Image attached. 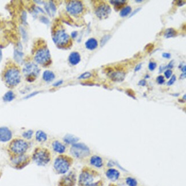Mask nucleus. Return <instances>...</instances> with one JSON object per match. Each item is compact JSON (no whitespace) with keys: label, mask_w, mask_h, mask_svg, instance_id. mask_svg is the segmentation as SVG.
Returning a JSON list of instances; mask_svg holds the SVG:
<instances>
[{"label":"nucleus","mask_w":186,"mask_h":186,"mask_svg":"<svg viewBox=\"0 0 186 186\" xmlns=\"http://www.w3.org/2000/svg\"><path fill=\"white\" fill-rule=\"evenodd\" d=\"M32 158L37 165L45 166L50 160V153L46 148H37L34 149Z\"/></svg>","instance_id":"f257e3e1"},{"label":"nucleus","mask_w":186,"mask_h":186,"mask_svg":"<svg viewBox=\"0 0 186 186\" xmlns=\"http://www.w3.org/2000/svg\"><path fill=\"white\" fill-rule=\"evenodd\" d=\"M4 80L9 86H17L21 81V74L19 69L15 67H11L7 69L4 74Z\"/></svg>","instance_id":"f03ea898"},{"label":"nucleus","mask_w":186,"mask_h":186,"mask_svg":"<svg viewBox=\"0 0 186 186\" xmlns=\"http://www.w3.org/2000/svg\"><path fill=\"white\" fill-rule=\"evenodd\" d=\"M28 148L29 144L27 142L21 138L14 139L9 144V150L15 156L23 155Z\"/></svg>","instance_id":"7ed1b4c3"},{"label":"nucleus","mask_w":186,"mask_h":186,"mask_svg":"<svg viewBox=\"0 0 186 186\" xmlns=\"http://www.w3.org/2000/svg\"><path fill=\"white\" fill-rule=\"evenodd\" d=\"M40 69L38 66L33 62H29L24 66L22 72L29 82L34 81L38 77Z\"/></svg>","instance_id":"20e7f679"},{"label":"nucleus","mask_w":186,"mask_h":186,"mask_svg":"<svg viewBox=\"0 0 186 186\" xmlns=\"http://www.w3.org/2000/svg\"><path fill=\"white\" fill-rule=\"evenodd\" d=\"M70 165V160L68 157L60 156L57 157L54 161V168L58 173L64 174L68 171Z\"/></svg>","instance_id":"39448f33"},{"label":"nucleus","mask_w":186,"mask_h":186,"mask_svg":"<svg viewBox=\"0 0 186 186\" xmlns=\"http://www.w3.org/2000/svg\"><path fill=\"white\" fill-rule=\"evenodd\" d=\"M72 155L77 158H83L90 154L89 148L82 143H75L73 144L70 148Z\"/></svg>","instance_id":"423d86ee"},{"label":"nucleus","mask_w":186,"mask_h":186,"mask_svg":"<svg viewBox=\"0 0 186 186\" xmlns=\"http://www.w3.org/2000/svg\"><path fill=\"white\" fill-rule=\"evenodd\" d=\"M53 41L59 48L67 46L70 41L69 35L63 30H59L55 32L53 37Z\"/></svg>","instance_id":"0eeeda50"},{"label":"nucleus","mask_w":186,"mask_h":186,"mask_svg":"<svg viewBox=\"0 0 186 186\" xmlns=\"http://www.w3.org/2000/svg\"><path fill=\"white\" fill-rule=\"evenodd\" d=\"M51 56L49 50L45 48L39 49L34 56V60L41 65H48L50 62Z\"/></svg>","instance_id":"6e6552de"},{"label":"nucleus","mask_w":186,"mask_h":186,"mask_svg":"<svg viewBox=\"0 0 186 186\" xmlns=\"http://www.w3.org/2000/svg\"><path fill=\"white\" fill-rule=\"evenodd\" d=\"M79 184L81 186H99V182H94V176L89 171H84L79 177Z\"/></svg>","instance_id":"1a4fd4ad"},{"label":"nucleus","mask_w":186,"mask_h":186,"mask_svg":"<svg viewBox=\"0 0 186 186\" xmlns=\"http://www.w3.org/2000/svg\"><path fill=\"white\" fill-rule=\"evenodd\" d=\"M66 9L70 14L76 15L81 14L82 12L84 10V6L81 1H70L67 3Z\"/></svg>","instance_id":"9d476101"},{"label":"nucleus","mask_w":186,"mask_h":186,"mask_svg":"<svg viewBox=\"0 0 186 186\" xmlns=\"http://www.w3.org/2000/svg\"><path fill=\"white\" fill-rule=\"evenodd\" d=\"M110 7L108 4L104 3L99 5L95 11L96 15L98 18L101 19L106 18L110 14Z\"/></svg>","instance_id":"9b49d317"},{"label":"nucleus","mask_w":186,"mask_h":186,"mask_svg":"<svg viewBox=\"0 0 186 186\" xmlns=\"http://www.w3.org/2000/svg\"><path fill=\"white\" fill-rule=\"evenodd\" d=\"M12 137L11 131L5 126L0 127V141L6 143L11 140Z\"/></svg>","instance_id":"f8f14e48"},{"label":"nucleus","mask_w":186,"mask_h":186,"mask_svg":"<svg viewBox=\"0 0 186 186\" xmlns=\"http://www.w3.org/2000/svg\"><path fill=\"white\" fill-rule=\"evenodd\" d=\"M75 176L72 173L64 176L61 179L60 185V186H73L75 182Z\"/></svg>","instance_id":"ddd939ff"},{"label":"nucleus","mask_w":186,"mask_h":186,"mask_svg":"<svg viewBox=\"0 0 186 186\" xmlns=\"http://www.w3.org/2000/svg\"><path fill=\"white\" fill-rule=\"evenodd\" d=\"M125 77V74L124 72L120 71L113 72L109 76L110 78L112 81L116 82H121L124 81Z\"/></svg>","instance_id":"4468645a"},{"label":"nucleus","mask_w":186,"mask_h":186,"mask_svg":"<svg viewBox=\"0 0 186 186\" xmlns=\"http://www.w3.org/2000/svg\"><path fill=\"white\" fill-rule=\"evenodd\" d=\"M69 62L72 65H77L81 61V56L77 52H72L69 56Z\"/></svg>","instance_id":"2eb2a0df"},{"label":"nucleus","mask_w":186,"mask_h":186,"mask_svg":"<svg viewBox=\"0 0 186 186\" xmlns=\"http://www.w3.org/2000/svg\"><path fill=\"white\" fill-rule=\"evenodd\" d=\"M27 159V157L25 155H18L15 156L13 157L11 161L12 163L16 165H22L26 161Z\"/></svg>","instance_id":"dca6fc26"},{"label":"nucleus","mask_w":186,"mask_h":186,"mask_svg":"<svg viewBox=\"0 0 186 186\" xmlns=\"http://www.w3.org/2000/svg\"><path fill=\"white\" fill-rule=\"evenodd\" d=\"M85 47L87 49L90 50H93L96 49L98 46V42L94 38H89L85 43Z\"/></svg>","instance_id":"f3484780"},{"label":"nucleus","mask_w":186,"mask_h":186,"mask_svg":"<svg viewBox=\"0 0 186 186\" xmlns=\"http://www.w3.org/2000/svg\"><path fill=\"white\" fill-rule=\"evenodd\" d=\"M106 176L109 179H110L112 181H116L118 179L120 176V173L118 171L114 169H109L107 171L106 173Z\"/></svg>","instance_id":"a211bd4d"},{"label":"nucleus","mask_w":186,"mask_h":186,"mask_svg":"<svg viewBox=\"0 0 186 186\" xmlns=\"http://www.w3.org/2000/svg\"><path fill=\"white\" fill-rule=\"evenodd\" d=\"M52 148L55 152L59 153H62L65 151V147L58 141H54L53 142Z\"/></svg>","instance_id":"6ab92c4d"},{"label":"nucleus","mask_w":186,"mask_h":186,"mask_svg":"<svg viewBox=\"0 0 186 186\" xmlns=\"http://www.w3.org/2000/svg\"><path fill=\"white\" fill-rule=\"evenodd\" d=\"M90 163L92 165L97 168H100L103 165L102 159L97 155H94L90 158Z\"/></svg>","instance_id":"aec40b11"},{"label":"nucleus","mask_w":186,"mask_h":186,"mask_svg":"<svg viewBox=\"0 0 186 186\" xmlns=\"http://www.w3.org/2000/svg\"><path fill=\"white\" fill-rule=\"evenodd\" d=\"M36 140L39 143L45 142L47 140L48 137L45 132L41 130H38L35 133Z\"/></svg>","instance_id":"412c9836"},{"label":"nucleus","mask_w":186,"mask_h":186,"mask_svg":"<svg viewBox=\"0 0 186 186\" xmlns=\"http://www.w3.org/2000/svg\"><path fill=\"white\" fill-rule=\"evenodd\" d=\"M42 78L46 82H50L55 78V74L50 70H45L43 73Z\"/></svg>","instance_id":"4be33fe9"},{"label":"nucleus","mask_w":186,"mask_h":186,"mask_svg":"<svg viewBox=\"0 0 186 186\" xmlns=\"http://www.w3.org/2000/svg\"><path fill=\"white\" fill-rule=\"evenodd\" d=\"M79 138L74 136H73L72 134H67L64 137V141L67 143V144H75Z\"/></svg>","instance_id":"5701e85b"},{"label":"nucleus","mask_w":186,"mask_h":186,"mask_svg":"<svg viewBox=\"0 0 186 186\" xmlns=\"http://www.w3.org/2000/svg\"><path fill=\"white\" fill-rule=\"evenodd\" d=\"M109 2L111 4L114 5V9H116V10H118L123 7V6L125 4L126 1H125V0H115V1H110Z\"/></svg>","instance_id":"b1692460"},{"label":"nucleus","mask_w":186,"mask_h":186,"mask_svg":"<svg viewBox=\"0 0 186 186\" xmlns=\"http://www.w3.org/2000/svg\"><path fill=\"white\" fill-rule=\"evenodd\" d=\"M177 35V31L175 29L173 28H168L166 29L165 33H164V37L166 38H169L172 37H174Z\"/></svg>","instance_id":"393cba45"},{"label":"nucleus","mask_w":186,"mask_h":186,"mask_svg":"<svg viewBox=\"0 0 186 186\" xmlns=\"http://www.w3.org/2000/svg\"><path fill=\"white\" fill-rule=\"evenodd\" d=\"M14 98H15V94L11 90L7 92L3 96V100L5 102H10L13 101L14 99Z\"/></svg>","instance_id":"a878e982"},{"label":"nucleus","mask_w":186,"mask_h":186,"mask_svg":"<svg viewBox=\"0 0 186 186\" xmlns=\"http://www.w3.org/2000/svg\"><path fill=\"white\" fill-rule=\"evenodd\" d=\"M23 54L20 51L15 49L14 50V59L15 60V61L18 63H20L22 60V58H23Z\"/></svg>","instance_id":"bb28decb"},{"label":"nucleus","mask_w":186,"mask_h":186,"mask_svg":"<svg viewBox=\"0 0 186 186\" xmlns=\"http://www.w3.org/2000/svg\"><path fill=\"white\" fill-rule=\"evenodd\" d=\"M131 10H132V8L130 6H126L123 9H122V10L120 11V15L121 17H125L131 13Z\"/></svg>","instance_id":"cd10ccee"},{"label":"nucleus","mask_w":186,"mask_h":186,"mask_svg":"<svg viewBox=\"0 0 186 186\" xmlns=\"http://www.w3.org/2000/svg\"><path fill=\"white\" fill-rule=\"evenodd\" d=\"M126 183L129 186H136L137 184V181L132 177H127L126 179Z\"/></svg>","instance_id":"c85d7f7f"},{"label":"nucleus","mask_w":186,"mask_h":186,"mask_svg":"<svg viewBox=\"0 0 186 186\" xmlns=\"http://www.w3.org/2000/svg\"><path fill=\"white\" fill-rule=\"evenodd\" d=\"M33 134V131L32 130H28L22 133V136L27 140L31 138Z\"/></svg>","instance_id":"c756f323"},{"label":"nucleus","mask_w":186,"mask_h":186,"mask_svg":"<svg viewBox=\"0 0 186 186\" xmlns=\"http://www.w3.org/2000/svg\"><path fill=\"white\" fill-rule=\"evenodd\" d=\"M48 6L51 14L52 13L53 15H54L56 11V6L55 4L52 1H49V3H48Z\"/></svg>","instance_id":"7c9ffc66"},{"label":"nucleus","mask_w":186,"mask_h":186,"mask_svg":"<svg viewBox=\"0 0 186 186\" xmlns=\"http://www.w3.org/2000/svg\"><path fill=\"white\" fill-rule=\"evenodd\" d=\"M110 35H105L101 39V41H100L101 46H103L108 41V40L110 39Z\"/></svg>","instance_id":"2f4dec72"},{"label":"nucleus","mask_w":186,"mask_h":186,"mask_svg":"<svg viewBox=\"0 0 186 186\" xmlns=\"http://www.w3.org/2000/svg\"><path fill=\"white\" fill-rule=\"evenodd\" d=\"M92 76V74L91 73L89 72H86L84 73H82V74H81L79 77H78V79H86L88 78L89 77H90Z\"/></svg>","instance_id":"473e14b6"},{"label":"nucleus","mask_w":186,"mask_h":186,"mask_svg":"<svg viewBox=\"0 0 186 186\" xmlns=\"http://www.w3.org/2000/svg\"><path fill=\"white\" fill-rule=\"evenodd\" d=\"M156 66H157V64H156V62H150L149 63V65H148V69L151 71H153L156 69Z\"/></svg>","instance_id":"72a5a7b5"},{"label":"nucleus","mask_w":186,"mask_h":186,"mask_svg":"<svg viewBox=\"0 0 186 186\" xmlns=\"http://www.w3.org/2000/svg\"><path fill=\"white\" fill-rule=\"evenodd\" d=\"M153 48H154V45H153V43H148L147 45L145 46V47L144 48V50L147 51V52L149 53L153 50Z\"/></svg>","instance_id":"f704fd0d"},{"label":"nucleus","mask_w":186,"mask_h":186,"mask_svg":"<svg viewBox=\"0 0 186 186\" xmlns=\"http://www.w3.org/2000/svg\"><path fill=\"white\" fill-rule=\"evenodd\" d=\"M176 80V76H175V75H173V76L171 77V78L169 79V80L167 82V85H168V86H171V85H173V84H174V82H175Z\"/></svg>","instance_id":"c9c22d12"},{"label":"nucleus","mask_w":186,"mask_h":186,"mask_svg":"<svg viewBox=\"0 0 186 186\" xmlns=\"http://www.w3.org/2000/svg\"><path fill=\"white\" fill-rule=\"evenodd\" d=\"M26 18H27V14L26 11H23L21 15V19L23 24H26Z\"/></svg>","instance_id":"e433bc0d"},{"label":"nucleus","mask_w":186,"mask_h":186,"mask_svg":"<svg viewBox=\"0 0 186 186\" xmlns=\"http://www.w3.org/2000/svg\"><path fill=\"white\" fill-rule=\"evenodd\" d=\"M156 81L159 84H163L165 81L164 77L161 75L159 76L156 78Z\"/></svg>","instance_id":"4c0bfd02"},{"label":"nucleus","mask_w":186,"mask_h":186,"mask_svg":"<svg viewBox=\"0 0 186 186\" xmlns=\"http://www.w3.org/2000/svg\"><path fill=\"white\" fill-rule=\"evenodd\" d=\"M172 74V71L171 69H167L164 72V75L167 78H169L171 77Z\"/></svg>","instance_id":"58836bf2"},{"label":"nucleus","mask_w":186,"mask_h":186,"mask_svg":"<svg viewBox=\"0 0 186 186\" xmlns=\"http://www.w3.org/2000/svg\"><path fill=\"white\" fill-rule=\"evenodd\" d=\"M126 93L128 96L133 98L134 99H135V97H134V93H133V92L132 90H131V89H128L126 91Z\"/></svg>","instance_id":"ea45409f"},{"label":"nucleus","mask_w":186,"mask_h":186,"mask_svg":"<svg viewBox=\"0 0 186 186\" xmlns=\"http://www.w3.org/2000/svg\"><path fill=\"white\" fill-rule=\"evenodd\" d=\"M173 62H174L173 60L171 61L170 62H169V63L167 66H164V67L163 68V69H166V68H167V69H172V68L173 67Z\"/></svg>","instance_id":"a19ab883"},{"label":"nucleus","mask_w":186,"mask_h":186,"mask_svg":"<svg viewBox=\"0 0 186 186\" xmlns=\"http://www.w3.org/2000/svg\"><path fill=\"white\" fill-rule=\"evenodd\" d=\"M20 29H21V34H22V38H23V40H25L26 39V37H27L26 31H25V29L23 28H22V27H20Z\"/></svg>","instance_id":"79ce46f5"},{"label":"nucleus","mask_w":186,"mask_h":186,"mask_svg":"<svg viewBox=\"0 0 186 186\" xmlns=\"http://www.w3.org/2000/svg\"><path fill=\"white\" fill-rule=\"evenodd\" d=\"M141 9V7H138V8H137V9H135L130 14V15H129V17H132V16H133L134 15H135L136 13H137Z\"/></svg>","instance_id":"37998d69"},{"label":"nucleus","mask_w":186,"mask_h":186,"mask_svg":"<svg viewBox=\"0 0 186 186\" xmlns=\"http://www.w3.org/2000/svg\"><path fill=\"white\" fill-rule=\"evenodd\" d=\"M45 9L46 11H47L48 14H49L50 16H51V15H52V14H51V13H50V11L49 8L48 3H45Z\"/></svg>","instance_id":"c03bdc74"},{"label":"nucleus","mask_w":186,"mask_h":186,"mask_svg":"<svg viewBox=\"0 0 186 186\" xmlns=\"http://www.w3.org/2000/svg\"><path fill=\"white\" fill-rule=\"evenodd\" d=\"M62 83H63V81H62V80H59V81L56 82L55 83H54V84H53V86L57 87V86H58L61 85Z\"/></svg>","instance_id":"a18cd8bd"},{"label":"nucleus","mask_w":186,"mask_h":186,"mask_svg":"<svg viewBox=\"0 0 186 186\" xmlns=\"http://www.w3.org/2000/svg\"><path fill=\"white\" fill-rule=\"evenodd\" d=\"M38 93H39L38 92H33V93H31V94L27 95L26 97H25V98H26V99H27V98H30V97H33V96H34L37 94Z\"/></svg>","instance_id":"49530a36"},{"label":"nucleus","mask_w":186,"mask_h":186,"mask_svg":"<svg viewBox=\"0 0 186 186\" xmlns=\"http://www.w3.org/2000/svg\"><path fill=\"white\" fill-rule=\"evenodd\" d=\"M162 56L163 58H169L171 57V54L169 53H163L162 54Z\"/></svg>","instance_id":"de8ad7c7"},{"label":"nucleus","mask_w":186,"mask_h":186,"mask_svg":"<svg viewBox=\"0 0 186 186\" xmlns=\"http://www.w3.org/2000/svg\"><path fill=\"white\" fill-rule=\"evenodd\" d=\"M141 66H142V64L140 63L139 64H137L136 67L134 68V72H137L138 70H140L141 68Z\"/></svg>","instance_id":"09e8293b"},{"label":"nucleus","mask_w":186,"mask_h":186,"mask_svg":"<svg viewBox=\"0 0 186 186\" xmlns=\"http://www.w3.org/2000/svg\"><path fill=\"white\" fill-rule=\"evenodd\" d=\"M185 3V1H177L176 5L178 6H183L184 4Z\"/></svg>","instance_id":"8fccbe9b"},{"label":"nucleus","mask_w":186,"mask_h":186,"mask_svg":"<svg viewBox=\"0 0 186 186\" xmlns=\"http://www.w3.org/2000/svg\"><path fill=\"white\" fill-rule=\"evenodd\" d=\"M41 21L43 23H49V20H48V19L47 18L45 17H42L41 18Z\"/></svg>","instance_id":"3c124183"},{"label":"nucleus","mask_w":186,"mask_h":186,"mask_svg":"<svg viewBox=\"0 0 186 186\" xmlns=\"http://www.w3.org/2000/svg\"><path fill=\"white\" fill-rule=\"evenodd\" d=\"M138 85H140V86H145V85H146V81H145L144 80H140V81L138 82Z\"/></svg>","instance_id":"603ef678"},{"label":"nucleus","mask_w":186,"mask_h":186,"mask_svg":"<svg viewBox=\"0 0 186 186\" xmlns=\"http://www.w3.org/2000/svg\"><path fill=\"white\" fill-rule=\"evenodd\" d=\"M77 31H74L72 32V33H71V37H72V38H75L77 37Z\"/></svg>","instance_id":"864d4df0"},{"label":"nucleus","mask_w":186,"mask_h":186,"mask_svg":"<svg viewBox=\"0 0 186 186\" xmlns=\"http://www.w3.org/2000/svg\"><path fill=\"white\" fill-rule=\"evenodd\" d=\"M186 77V73H183L182 74H181L180 76V79H181V80H183Z\"/></svg>","instance_id":"5fc2aeb1"},{"label":"nucleus","mask_w":186,"mask_h":186,"mask_svg":"<svg viewBox=\"0 0 186 186\" xmlns=\"http://www.w3.org/2000/svg\"><path fill=\"white\" fill-rule=\"evenodd\" d=\"M180 69H181V71L183 72V73H185V72H186V66L185 65L183 66Z\"/></svg>","instance_id":"6e6d98bb"},{"label":"nucleus","mask_w":186,"mask_h":186,"mask_svg":"<svg viewBox=\"0 0 186 186\" xmlns=\"http://www.w3.org/2000/svg\"><path fill=\"white\" fill-rule=\"evenodd\" d=\"M2 50L0 49V62L2 60Z\"/></svg>","instance_id":"4d7b16f0"},{"label":"nucleus","mask_w":186,"mask_h":186,"mask_svg":"<svg viewBox=\"0 0 186 186\" xmlns=\"http://www.w3.org/2000/svg\"><path fill=\"white\" fill-rule=\"evenodd\" d=\"M135 2H142L143 1L142 0H136V1H135Z\"/></svg>","instance_id":"13d9d810"},{"label":"nucleus","mask_w":186,"mask_h":186,"mask_svg":"<svg viewBox=\"0 0 186 186\" xmlns=\"http://www.w3.org/2000/svg\"><path fill=\"white\" fill-rule=\"evenodd\" d=\"M183 98L184 100H185V99H186V95H185V94L184 95V96L183 97Z\"/></svg>","instance_id":"bf43d9fd"}]
</instances>
